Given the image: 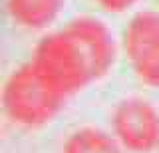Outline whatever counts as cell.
Instances as JSON below:
<instances>
[{"instance_id": "6da1fadb", "label": "cell", "mask_w": 159, "mask_h": 153, "mask_svg": "<svg viewBox=\"0 0 159 153\" xmlns=\"http://www.w3.org/2000/svg\"><path fill=\"white\" fill-rule=\"evenodd\" d=\"M117 46L111 30L98 18L82 16L38 42L32 64L66 97L102 80L113 68Z\"/></svg>"}, {"instance_id": "3957f363", "label": "cell", "mask_w": 159, "mask_h": 153, "mask_svg": "<svg viewBox=\"0 0 159 153\" xmlns=\"http://www.w3.org/2000/svg\"><path fill=\"white\" fill-rule=\"evenodd\" d=\"M113 137L131 153H151L159 145V113L143 97H125L111 113Z\"/></svg>"}, {"instance_id": "277c9868", "label": "cell", "mask_w": 159, "mask_h": 153, "mask_svg": "<svg viewBox=\"0 0 159 153\" xmlns=\"http://www.w3.org/2000/svg\"><path fill=\"white\" fill-rule=\"evenodd\" d=\"M123 48L135 76L147 86L159 88V14L137 12L125 28Z\"/></svg>"}, {"instance_id": "5b68a950", "label": "cell", "mask_w": 159, "mask_h": 153, "mask_svg": "<svg viewBox=\"0 0 159 153\" xmlns=\"http://www.w3.org/2000/svg\"><path fill=\"white\" fill-rule=\"evenodd\" d=\"M66 0H6L12 20L28 30H42L60 16Z\"/></svg>"}, {"instance_id": "52a82bcc", "label": "cell", "mask_w": 159, "mask_h": 153, "mask_svg": "<svg viewBox=\"0 0 159 153\" xmlns=\"http://www.w3.org/2000/svg\"><path fill=\"white\" fill-rule=\"evenodd\" d=\"M137 0H98V4L102 8H106L109 12H125L127 8H131Z\"/></svg>"}, {"instance_id": "8992f818", "label": "cell", "mask_w": 159, "mask_h": 153, "mask_svg": "<svg viewBox=\"0 0 159 153\" xmlns=\"http://www.w3.org/2000/svg\"><path fill=\"white\" fill-rule=\"evenodd\" d=\"M62 153H121V151H119V143L113 135L102 129H96V127H82L68 137Z\"/></svg>"}, {"instance_id": "7a4b0ae2", "label": "cell", "mask_w": 159, "mask_h": 153, "mask_svg": "<svg viewBox=\"0 0 159 153\" xmlns=\"http://www.w3.org/2000/svg\"><path fill=\"white\" fill-rule=\"evenodd\" d=\"M68 97L42 76L32 62L16 68L8 76L2 90L6 115L18 125L40 127L52 121Z\"/></svg>"}]
</instances>
